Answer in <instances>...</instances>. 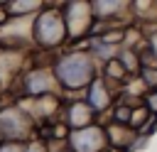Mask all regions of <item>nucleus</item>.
Listing matches in <instances>:
<instances>
[{
	"label": "nucleus",
	"mask_w": 157,
	"mask_h": 152,
	"mask_svg": "<svg viewBox=\"0 0 157 152\" xmlns=\"http://www.w3.org/2000/svg\"><path fill=\"white\" fill-rule=\"evenodd\" d=\"M52 71H54V78H56V83L61 88V96L86 91L101 76V66H98V61L91 56V51L86 47L61 49L52 59Z\"/></svg>",
	"instance_id": "1"
},
{
	"label": "nucleus",
	"mask_w": 157,
	"mask_h": 152,
	"mask_svg": "<svg viewBox=\"0 0 157 152\" xmlns=\"http://www.w3.org/2000/svg\"><path fill=\"white\" fill-rule=\"evenodd\" d=\"M140 29H150V27H140ZM145 47L152 51V56L157 59V27H152L150 32H145Z\"/></svg>",
	"instance_id": "11"
},
{
	"label": "nucleus",
	"mask_w": 157,
	"mask_h": 152,
	"mask_svg": "<svg viewBox=\"0 0 157 152\" xmlns=\"http://www.w3.org/2000/svg\"><path fill=\"white\" fill-rule=\"evenodd\" d=\"M61 15L66 22V32H69V47L81 44V39H91L93 27H96V17L91 12V2L86 0H71V2H61Z\"/></svg>",
	"instance_id": "5"
},
{
	"label": "nucleus",
	"mask_w": 157,
	"mask_h": 152,
	"mask_svg": "<svg viewBox=\"0 0 157 152\" xmlns=\"http://www.w3.org/2000/svg\"><path fill=\"white\" fill-rule=\"evenodd\" d=\"M118 88H113L105 78H96L86 91H83V101L91 105V110L98 115V118H103L105 113H110V108L115 105V101H118Z\"/></svg>",
	"instance_id": "7"
},
{
	"label": "nucleus",
	"mask_w": 157,
	"mask_h": 152,
	"mask_svg": "<svg viewBox=\"0 0 157 152\" xmlns=\"http://www.w3.org/2000/svg\"><path fill=\"white\" fill-rule=\"evenodd\" d=\"M15 96L12 101H39L47 96H59L61 88L54 78L52 64H34V66H25V71L12 81Z\"/></svg>",
	"instance_id": "3"
},
{
	"label": "nucleus",
	"mask_w": 157,
	"mask_h": 152,
	"mask_svg": "<svg viewBox=\"0 0 157 152\" xmlns=\"http://www.w3.org/2000/svg\"><path fill=\"white\" fill-rule=\"evenodd\" d=\"M37 137V120L20 105H0V142H29Z\"/></svg>",
	"instance_id": "4"
},
{
	"label": "nucleus",
	"mask_w": 157,
	"mask_h": 152,
	"mask_svg": "<svg viewBox=\"0 0 157 152\" xmlns=\"http://www.w3.org/2000/svg\"><path fill=\"white\" fill-rule=\"evenodd\" d=\"M32 44H34V51L47 54V56H56L61 49L69 47V32H66V22L59 5H52V7L44 5L42 12L34 15Z\"/></svg>",
	"instance_id": "2"
},
{
	"label": "nucleus",
	"mask_w": 157,
	"mask_h": 152,
	"mask_svg": "<svg viewBox=\"0 0 157 152\" xmlns=\"http://www.w3.org/2000/svg\"><path fill=\"white\" fill-rule=\"evenodd\" d=\"M7 88H10V86H7V83H5L2 78H0V103H2L5 98H7Z\"/></svg>",
	"instance_id": "14"
},
{
	"label": "nucleus",
	"mask_w": 157,
	"mask_h": 152,
	"mask_svg": "<svg viewBox=\"0 0 157 152\" xmlns=\"http://www.w3.org/2000/svg\"><path fill=\"white\" fill-rule=\"evenodd\" d=\"M61 123L71 130H81V127H88L93 123H101V118L91 110V105L83 101V98H71L64 103V110H61Z\"/></svg>",
	"instance_id": "8"
},
{
	"label": "nucleus",
	"mask_w": 157,
	"mask_h": 152,
	"mask_svg": "<svg viewBox=\"0 0 157 152\" xmlns=\"http://www.w3.org/2000/svg\"><path fill=\"white\" fill-rule=\"evenodd\" d=\"M105 152H130V150H118V147H108Z\"/></svg>",
	"instance_id": "15"
},
{
	"label": "nucleus",
	"mask_w": 157,
	"mask_h": 152,
	"mask_svg": "<svg viewBox=\"0 0 157 152\" xmlns=\"http://www.w3.org/2000/svg\"><path fill=\"white\" fill-rule=\"evenodd\" d=\"M27 142H0V152H25Z\"/></svg>",
	"instance_id": "13"
},
{
	"label": "nucleus",
	"mask_w": 157,
	"mask_h": 152,
	"mask_svg": "<svg viewBox=\"0 0 157 152\" xmlns=\"http://www.w3.org/2000/svg\"><path fill=\"white\" fill-rule=\"evenodd\" d=\"M115 59L123 64V69H125L132 78L140 74V49H135V47H120Z\"/></svg>",
	"instance_id": "10"
},
{
	"label": "nucleus",
	"mask_w": 157,
	"mask_h": 152,
	"mask_svg": "<svg viewBox=\"0 0 157 152\" xmlns=\"http://www.w3.org/2000/svg\"><path fill=\"white\" fill-rule=\"evenodd\" d=\"M44 2L39 0H20V2H5V12L7 20H20V17H34L37 12H42Z\"/></svg>",
	"instance_id": "9"
},
{
	"label": "nucleus",
	"mask_w": 157,
	"mask_h": 152,
	"mask_svg": "<svg viewBox=\"0 0 157 152\" xmlns=\"http://www.w3.org/2000/svg\"><path fill=\"white\" fill-rule=\"evenodd\" d=\"M69 152H105L108 150V137L103 123H93L81 130H71L66 140Z\"/></svg>",
	"instance_id": "6"
},
{
	"label": "nucleus",
	"mask_w": 157,
	"mask_h": 152,
	"mask_svg": "<svg viewBox=\"0 0 157 152\" xmlns=\"http://www.w3.org/2000/svg\"><path fill=\"white\" fill-rule=\"evenodd\" d=\"M142 103H145V108H147L152 115H157V88L147 91V93L142 96Z\"/></svg>",
	"instance_id": "12"
}]
</instances>
